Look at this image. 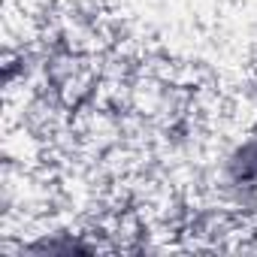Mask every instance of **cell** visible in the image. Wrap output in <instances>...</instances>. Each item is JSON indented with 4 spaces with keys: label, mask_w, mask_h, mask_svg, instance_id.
<instances>
[{
    "label": "cell",
    "mask_w": 257,
    "mask_h": 257,
    "mask_svg": "<svg viewBox=\"0 0 257 257\" xmlns=\"http://www.w3.org/2000/svg\"><path fill=\"white\" fill-rule=\"evenodd\" d=\"M224 182L233 194L257 200V127L233 146V152L224 161Z\"/></svg>",
    "instance_id": "obj_1"
}]
</instances>
